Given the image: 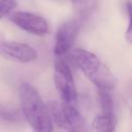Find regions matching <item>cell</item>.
Listing matches in <instances>:
<instances>
[{"mask_svg": "<svg viewBox=\"0 0 132 132\" xmlns=\"http://www.w3.org/2000/svg\"><path fill=\"white\" fill-rule=\"evenodd\" d=\"M19 95L23 113L33 132H53L51 114L38 91L30 84L23 82L19 88Z\"/></svg>", "mask_w": 132, "mask_h": 132, "instance_id": "6da1fadb", "label": "cell"}, {"mask_svg": "<svg viewBox=\"0 0 132 132\" xmlns=\"http://www.w3.org/2000/svg\"><path fill=\"white\" fill-rule=\"evenodd\" d=\"M72 59L85 76L98 89L111 91L117 85V79L109 68L104 65L99 58L82 48H74L71 53Z\"/></svg>", "mask_w": 132, "mask_h": 132, "instance_id": "7a4b0ae2", "label": "cell"}, {"mask_svg": "<svg viewBox=\"0 0 132 132\" xmlns=\"http://www.w3.org/2000/svg\"><path fill=\"white\" fill-rule=\"evenodd\" d=\"M46 106L52 121H54L60 128L67 132H90L87 120L71 104L50 101Z\"/></svg>", "mask_w": 132, "mask_h": 132, "instance_id": "3957f363", "label": "cell"}, {"mask_svg": "<svg viewBox=\"0 0 132 132\" xmlns=\"http://www.w3.org/2000/svg\"><path fill=\"white\" fill-rule=\"evenodd\" d=\"M54 82L63 103L71 104L76 99V89L70 68L63 60H57L54 67Z\"/></svg>", "mask_w": 132, "mask_h": 132, "instance_id": "277c9868", "label": "cell"}, {"mask_svg": "<svg viewBox=\"0 0 132 132\" xmlns=\"http://www.w3.org/2000/svg\"><path fill=\"white\" fill-rule=\"evenodd\" d=\"M8 19L24 31L34 35H44L48 32V24L39 14L28 11H11Z\"/></svg>", "mask_w": 132, "mask_h": 132, "instance_id": "5b68a950", "label": "cell"}, {"mask_svg": "<svg viewBox=\"0 0 132 132\" xmlns=\"http://www.w3.org/2000/svg\"><path fill=\"white\" fill-rule=\"evenodd\" d=\"M79 27L80 24L77 20H69L59 27L54 46V53L57 57H62L69 52L78 34Z\"/></svg>", "mask_w": 132, "mask_h": 132, "instance_id": "8992f818", "label": "cell"}, {"mask_svg": "<svg viewBox=\"0 0 132 132\" xmlns=\"http://www.w3.org/2000/svg\"><path fill=\"white\" fill-rule=\"evenodd\" d=\"M0 55L22 63H29L37 58V52L32 46L16 41L0 42Z\"/></svg>", "mask_w": 132, "mask_h": 132, "instance_id": "52a82bcc", "label": "cell"}, {"mask_svg": "<svg viewBox=\"0 0 132 132\" xmlns=\"http://www.w3.org/2000/svg\"><path fill=\"white\" fill-rule=\"evenodd\" d=\"M117 119L114 113H103L96 116L92 122V132H116Z\"/></svg>", "mask_w": 132, "mask_h": 132, "instance_id": "ba28073f", "label": "cell"}, {"mask_svg": "<svg viewBox=\"0 0 132 132\" xmlns=\"http://www.w3.org/2000/svg\"><path fill=\"white\" fill-rule=\"evenodd\" d=\"M74 9L80 14H87L93 11L98 4V0H70Z\"/></svg>", "mask_w": 132, "mask_h": 132, "instance_id": "9c48e42d", "label": "cell"}, {"mask_svg": "<svg viewBox=\"0 0 132 132\" xmlns=\"http://www.w3.org/2000/svg\"><path fill=\"white\" fill-rule=\"evenodd\" d=\"M98 96L103 113H113V101L109 91L98 89Z\"/></svg>", "mask_w": 132, "mask_h": 132, "instance_id": "30bf717a", "label": "cell"}, {"mask_svg": "<svg viewBox=\"0 0 132 132\" xmlns=\"http://www.w3.org/2000/svg\"><path fill=\"white\" fill-rule=\"evenodd\" d=\"M0 118L6 122H10V123H15L20 120V114L18 111L7 108V107H3L0 105Z\"/></svg>", "mask_w": 132, "mask_h": 132, "instance_id": "8fae6325", "label": "cell"}, {"mask_svg": "<svg viewBox=\"0 0 132 132\" xmlns=\"http://www.w3.org/2000/svg\"><path fill=\"white\" fill-rule=\"evenodd\" d=\"M18 5L16 0H0V20L8 15Z\"/></svg>", "mask_w": 132, "mask_h": 132, "instance_id": "7c38bea8", "label": "cell"}, {"mask_svg": "<svg viewBox=\"0 0 132 132\" xmlns=\"http://www.w3.org/2000/svg\"><path fill=\"white\" fill-rule=\"evenodd\" d=\"M125 7H126V12H127L128 19H131V2H130V0H127L125 2Z\"/></svg>", "mask_w": 132, "mask_h": 132, "instance_id": "4fadbf2b", "label": "cell"}]
</instances>
